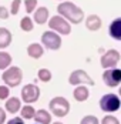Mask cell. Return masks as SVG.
<instances>
[{
	"instance_id": "8",
	"label": "cell",
	"mask_w": 121,
	"mask_h": 124,
	"mask_svg": "<svg viewBox=\"0 0 121 124\" xmlns=\"http://www.w3.org/2000/svg\"><path fill=\"white\" fill-rule=\"evenodd\" d=\"M103 80L106 83V86L108 87H117L121 81V70L118 69H106V71L103 73Z\"/></svg>"
},
{
	"instance_id": "30",
	"label": "cell",
	"mask_w": 121,
	"mask_h": 124,
	"mask_svg": "<svg viewBox=\"0 0 121 124\" xmlns=\"http://www.w3.org/2000/svg\"><path fill=\"white\" fill-rule=\"evenodd\" d=\"M4 120H6V113L3 108H0V124L4 123Z\"/></svg>"
},
{
	"instance_id": "23",
	"label": "cell",
	"mask_w": 121,
	"mask_h": 124,
	"mask_svg": "<svg viewBox=\"0 0 121 124\" xmlns=\"http://www.w3.org/2000/svg\"><path fill=\"white\" fill-rule=\"evenodd\" d=\"M24 4H26V12L31 13L37 6V0H24Z\"/></svg>"
},
{
	"instance_id": "10",
	"label": "cell",
	"mask_w": 121,
	"mask_h": 124,
	"mask_svg": "<svg viewBox=\"0 0 121 124\" xmlns=\"http://www.w3.org/2000/svg\"><path fill=\"white\" fill-rule=\"evenodd\" d=\"M38 96H40V90H38V87L34 86V84H27V86H24L23 90H22V97H23V100L27 104L37 101V100H38Z\"/></svg>"
},
{
	"instance_id": "24",
	"label": "cell",
	"mask_w": 121,
	"mask_h": 124,
	"mask_svg": "<svg viewBox=\"0 0 121 124\" xmlns=\"http://www.w3.org/2000/svg\"><path fill=\"white\" fill-rule=\"evenodd\" d=\"M20 4H22V0H13L12 3V9H10V14H17L20 10Z\"/></svg>"
},
{
	"instance_id": "25",
	"label": "cell",
	"mask_w": 121,
	"mask_h": 124,
	"mask_svg": "<svg viewBox=\"0 0 121 124\" xmlns=\"http://www.w3.org/2000/svg\"><path fill=\"white\" fill-rule=\"evenodd\" d=\"M80 124H98V120H97L94 116H85L84 118L81 120Z\"/></svg>"
},
{
	"instance_id": "28",
	"label": "cell",
	"mask_w": 121,
	"mask_h": 124,
	"mask_svg": "<svg viewBox=\"0 0 121 124\" xmlns=\"http://www.w3.org/2000/svg\"><path fill=\"white\" fill-rule=\"evenodd\" d=\"M9 16H10L9 10L4 6H0V19H9Z\"/></svg>"
},
{
	"instance_id": "11",
	"label": "cell",
	"mask_w": 121,
	"mask_h": 124,
	"mask_svg": "<svg viewBox=\"0 0 121 124\" xmlns=\"http://www.w3.org/2000/svg\"><path fill=\"white\" fill-rule=\"evenodd\" d=\"M85 27L91 31H97L100 27H101V19L97 16V14H91L87 17L85 20Z\"/></svg>"
},
{
	"instance_id": "14",
	"label": "cell",
	"mask_w": 121,
	"mask_h": 124,
	"mask_svg": "<svg viewBox=\"0 0 121 124\" xmlns=\"http://www.w3.org/2000/svg\"><path fill=\"white\" fill-rule=\"evenodd\" d=\"M27 53H29V56L33 57V59H40V57L43 56L44 50H43V47H41V44L33 43V44H30V46L27 47Z\"/></svg>"
},
{
	"instance_id": "12",
	"label": "cell",
	"mask_w": 121,
	"mask_h": 124,
	"mask_svg": "<svg viewBox=\"0 0 121 124\" xmlns=\"http://www.w3.org/2000/svg\"><path fill=\"white\" fill-rule=\"evenodd\" d=\"M12 43V33L4 29V27H0V49H6L7 46H10Z\"/></svg>"
},
{
	"instance_id": "6",
	"label": "cell",
	"mask_w": 121,
	"mask_h": 124,
	"mask_svg": "<svg viewBox=\"0 0 121 124\" xmlns=\"http://www.w3.org/2000/svg\"><path fill=\"white\" fill-rule=\"evenodd\" d=\"M68 81H70V84H73V86H78V84L94 86V80L87 74L84 70H74L71 74H70Z\"/></svg>"
},
{
	"instance_id": "17",
	"label": "cell",
	"mask_w": 121,
	"mask_h": 124,
	"mask_svg": "<svg viewBox=\"0 0 121 124\" xmlns=\"http://www.w3.org/2000/svg\"><path fill=\"white\" fill-rule=\"evenodd\" d=\"M34 120L37 121V124H50L51 121V117L46 110H38V111L34 113Z\"/></svg>"
},
{
	"instance_id": "5",
	"label": "cell",
	"mask_w": 121,
	"mask_h": 124,
	"mask_svg": "<svg viewBox=\"0 0 121 124\" xmlns=\"http://www.w3.org/2000/svg\"><path fill=\"white\" fill-rule=\"evenodd\" d=\"M100 107L103 111L114 113L120 108V99L115 94H106L100 100Z\"/></svg>"
},
{
	"instance_id": "4",
	"label": "cell",
	"mask_w": 121,
	"mask_h": 124,
	"mask_svg": "<svg viewBox=\"0 0 121 124\" xmlns=\"http://www.w3.org/2000/svg\"><path fill=\"white\" fill-rule=\"evenodd\" d=\"M48 27L53 29V31H57L60 34H70L71 31L70 23L66 19H63L61 16H53L48 20Z\"/></svg>"
},
{
	"instance_id": "27",
	"label": "cell",
	"mask_w": 121,
	"mask_h": 124,
	"mask_svg": "<svg viewBox=\"0 0 121 124\" xmlns=\"http://www.w3.org/2000/svg\"><path fill=\"white\" fill-rule=\"evenodd\" d=\"M9 94H10V91H9V87L7 86H0V99L4 100L9 97Z\"/></svg>"
},
{
	"instance_id": "7",
	"label": "cell",
	"mask_w": 121,
	"mask_h": 124,
	"mask_svg": "<svg viewBox=\"0 0 121 124\" xmlns=\"http://www.w3.org/2000/svg\"><path fill=\"white\" fill-rule=\"evenodd\" d=\"M41 43L50 50H59L61 46V37L56 31H46L41 36Z\"/></svg>"
},
{
	"instance_id": "29",
	"label": "cell",
	"mask_w": 121,
	"mask_h": 124,
	"mask_svg": "<svg viewBox=\"0 0 121 124\" xmlns=\"http://www.w3.org/2000/svg\"><path fill=\"white\" fill-rule=\"evenodd\" d=\"M7 124H24V121L22 120V118H17V117H16V118L9 120V121H7Z\"/></svg>"
},
{
	"instance_id": "19",
	"label": "cell",
	"mask_w": 121,
	"mask_h": 124,
	"mask_svg": "<svg viewBox=\"0 0 121 124\" xmlns=\"http://www.w3.org/2000/svg\"><path fill=\"white\" fill-rule=\"evenodd\" d=\"M10 63H12V56L9 53L0 51V69L1 70H6L7 66H10Z\"/></svg>"
},
{
	"instance_id": "26",
	"label": "cell",
	"mask_w": 121,
	"mask_h": 124,
	"mask_svg": "<svg viewBox=\"0 0 121 124\" xmlns=\"http://www.w3.org/2000/svg\"><path fill=\"white\" fill-rule=\"evenodd\" d=\"M101 124H120V123H118V120H117L115 117H113V116H106V117L103 118Z\"/></svg>"
},
{
	"instance_id": "22",
	"label": "cell",
	"mask_w": 121,
	"mask_h": 124,
	"mask_svg": "<svg viewBox=\"0 0 121 124\" xmlns=\"http://www.w3.org/2000/svg\"><path fill=\"white\" fill-rule=\"evenodd\" d=\"M20 27L23 29L24 31H31L33 30V22L30 17H23L20 22Z\"/></svg>"
},
{
	"instance_id": "13",
	"label": "cell",
	"mask_w": 121,
	"mask_h": 124,
	"mask_svg": "<svg viewBox=\"0 0 121 124\" xmlns=\"http://www.w3.org/2000/svg\"><path fill=\"white\" fill-rule=\"evenodd\" d=\"M110 36L115 40H121V19L114 20L110 24Z\"/></svg>"
},
{
	"instance_id": "15",
	"label": "cell",
	"mask_w": 121,
	"mask_h": 124,
	"mask_svg": "<svg viewBox=\"0 0 121 124\" xmlns=\"http://www.w3.org/2000/svg\"><path fill=\"white\" fill-rule=\"evenodd\" d=\"M20 107H22V103H20V100L17 97H10L6 101V108H7V111L12 113V114L17 113L20 110Z\"/></svg>"
},
{
	"instance_id": "2",
	"label": "cell",
	"mask_w": 121,
	"mask_h": 124,
	"mask_svg": "<svg viewBox=\"0 0 121 124\" xmlns=\"http://www.w3.org/2000/svg\"><path fill=\"white\" fill-rule=\"evenodd\" d=\"M50 110L57 117H64L70 111V103L64 97H54L50 101Z\"/></svg>"
},
{
	"instance_id": "9",
	"label": "cell",
	"mask_w": 121,
	"mask_h": 124,
	"mask_svg": "<svg viewBox=\"0 0 121 124\" xmlns=\"http://www.w3.org/2000/svg\"><path fill=\"white\" fill-rule=\"evenodd\" d=\"M120 62V53L117 50H108L103 57H101V66L104 69H114Z\"/></svg>"
},
{
	"instance_id": "20",
	"label": "cell",
	"mask_w": 121,
	"mask_h": 124,
	"mask_svg": "<svg viewBox=\"0 0 121 124\" xmlns=\"http://www.w3.org/2000/svg\"><path fill=\"white\" fill-rule=\"evenodd\" d=\"M20 110H22V117L23 118H27V120H30V118H33L34 117V108L30 106V104H27V106H24V107H20Z\"/></svg>"
},
{
	"instance_id": "18",
	"label": "cell",
	"mask_w": 121,
	"mask_h": 124,
	"mask_svg": "<svg viewBox=\"0 0 121 124\" xmlns=\"http://www.w3.org/2000/svg\"><path fill=\"white\" fill-rule=\"evenodd\" d=\"M74 99L77 100V101H85V100L88 99V96H90V93H88V88L84 86H80L77 87L76 90H74Z\"/></svg>"
},
{
	"instance_id": "16",
	"label": "cell",
	"mask_w": 121,
	"mask_h": 124,
	"mask_svg": "<svg viewBox=\"0 0 121 124\" xmlns=\"http://www.w3.org/2000/svg\"><path fill=\"white\" fill-rule=\"evenodd\" d=\"M48 19V10L46 7H40V9H37L36 13H34V22L38 23V24H44L46 22H47Z\"/></svg>"
},
{
	"instance_id": "3",
	"label": "cell",
	"mask_w": 121,
	"mask_h": 124,
	"mask_svg": "<svg viewBox=\"0 0 121 124\" xmlns=\"http://www.w3.org/2000/svg\"><path fill=\"white\" fill-rule=\"evenodd\" d=\"M23 80V73L19 67H10L3 73V81L10 87L19 86Z\"/></svg>"
},
{
	"instance_id": "21",
	"label": "cell",
	"mask_w": 121,
	"mask_h": 124,
	"mask_svg": "<svg viewBox=\"0 0 121 124\" xmlns=\"http://www.w3.org/2000/svg\"><path fill=\"white\" fill-rule=\"evenodd\" d=\"M37 74H38V80H41L44 83H47V81L51 80V73H50V70H47V69H40L37 71Z\"/></svg>"
},
{
	"instance_id": "1",
	"label": "cell",
	"mask_w": 121,
	"mask_h": 124,
	"mask_svg": "<svg viewBox=\"0 0 121 124\" xmlns=\"http://www.w3.org/2000/svg\"><path fill=\"white\" fill-rule=\"evenodd\" d=\"M57 12H59V14L63 19H66L67 22L74 23V24L81 23V20L84 17L83 10L78 6H76L74 3H71V1H63V3H60L57 6Z\"/></svg>"
},
{
	"instance_id": "31",
	"label": "cell",
	"mask_w": 121,
	"mask_h": 124,
	"mask_svg": "<svg viewBox=\"0 0 121 124\" xmlns=\"http://www.w3.org/2000/svg\"><path fill=\"white\" fill-rule=\"evenodd\" d=\"M54 124H61V123H54Z\"/></svg>"
}]
</instances>
